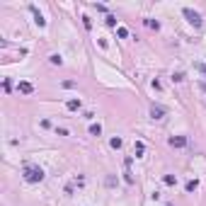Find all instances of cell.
<instances>
[{
	"label": "cell",
	"instance_id": "cell-1",
	"mask_svg": "<svg viewBox=\"0 0 206 206\" xmlns=\"http://www.w3.org/2000/svg\"><path fill=\"white\" fill-rule=\"evenodd\" d=\"M24 179L32 182V184H37V182L44 179V170L37 167V165H27V167H24Z\"/></svg>",
	"mask_w": 206,
	"mask_h": 206
},
{
	"label": "cell",
	"instance_id": "cell-2",
	"mask_svg": "<svg viewBox=\"0 0 206 206\" xmlns=\"http://www.w3.org/2000/svg\"><path fill=\"white\" fill-rule=\"evenodd\" d=\"M182 12H184V17H187L194 27H201V15H199V12H194V10H189V8H184Z\"/></svg>",
	"mask_w": 206,
	"mask_h": 206
},
{
	"label": "cell",
	"instance_id": "cell-3",
	"mask_svg": "<svg viewBox=\"0 0 206 206\" xmlns=\"http://www.w3.org/2000/svg\"><path fill=\"white\" fill-rule=\"evenodd\" d=\"M170 146H172V148H182V146H187V138H184V136H172V138H170Z\"/></svg>",
	"mask_w": 206,
	"mask_h": 206
},
{
	"label": "cell",
	"instance_id": "cell-4",
	"mask_svg": "<svg viewBox=\"0 0 206 206\" xmlns=\"http://www.w3.org/2000/svg\"><path fill=\"white\" fill-rule=\"evenodd\" d=\"M162 114H165V109H162V107H155V104L150 107V116H153V119H162Z\"/></svg>",
	"mask_w": 206,
	"mask_h": 206
},
{
	"label": "cell",
	"instance_id": "cell-5",
	"mask_svg": "<svg viewBox=\"0 0 206 206\" xmlns=\"http://www.w3.org/2000/svg\"><path fill=\"white\" fill-rule=\"evenodd\" d=\"M17 90H19V92H24V95L34 92V87H32V83H19V85H17Z\"/></svg>",
	"mask_w": 206,
	"mask_h": 206
},
{
	"label": "cell",
	"instance_id": "cell-6",
	"mask_svg": "<svg viewBox=\"0 0 206 206\" xmlns=\"http://www.w3.org/2000/svg\"><path fill=\"white\" fill-rule=\"evenodd\" d=\"M68 109H70V112L80 109V100H70V102H68Z\"/></svg>",
	"mask_w": 206,
	"mask_h": 206
},
{
	"label": "cell",
	"instance_id": "cell-7",
	"mask_svg": "<svg viewBox=\"0 0 206 206\" xmlns=\"http://www.w3.org/2000/svg\"><path fill=\"white\" fill-rule=\"evenodd\" d=\"M90 133H92V136H100V133H102V126H100V124H92V126H90Z\"/></svg>",
	"mask_w": 206,
	"mask_h": 206
},
{
	"label": "cell",
	"instance_id": "cell-8",
	"mask_svg": "<svg viewBox=\"0 0 206 206\" xmlns=\"http://www.w3.org/2000/svg\"><path fill=\"white\" fill-rule=\"evenodd\" d=\"M197 189V179H189L187 182V192H194Z\"/></svg>",
	"mask_w": 206,
	"mask_h": 206
},
{
	"label": "cell",
	"instance_id": "cell-9",
	"mask_svg": "<svg viewBox=\"0 0 206 206\" xmlns=\"http://www.w3.org/2000/svg\"><path fill=\"white\" fill-rule=\"evenodd\" d=\"M49 61H51V63H54V66H61V56H58V54H54V56H49Z\"/></svg>",
	"mask_w": 206,
	"mask_h": 206
},
{
	"label": "cell",
	"instance_id": "cell-10",
	"mask_svg": "<svg viewBox=\"0 0 206 206\" xmlns=\"http://www.w3.org/2000/svg\"><path fill=\"white\" fill-rule=\"evenodd\" d=\"M133 150H136V155H143V143H136V146H133Z\"/></svg>",
	"mask_w": 206,
	"mask_h": 206
},
{
	"label": "cell",
	"instance_id": "cell-11",
	"mask_svg": "<svg viewBox=\"0 0 206 206\" xmlns=\"http://www.w3.org/2000/svg\"><path fill=\"white\" fill-rule=\"evenodd\" d=\"M112 148H121V138H112Z\"/></svg>",
	"mask_w": 206,
	"mask_h": 206
},
{
	"label": "cell",
	"instance_id": "cell-12",
	"mask_svg": "<svg viewBox=\"0 0 206 206\" xmlns=\"http://www.w3.org/2000/svg\"><path fill=\"white\" fill-rule=\"evenodd\" d=\"M175 182H177V179L172 177V175H165V184H175Z\"/></svg>",
	"mask_w": 206,
	"mask_h": 206
},
{
	"label": "cell",
	"instance_id": "cell-13",
	"mask_svg": "<svg viewBox=\"0 0 206 206\" xmlns=\"http://www.w3.org/2000/svg\"><path fill=\"white\" fill-rule=\"evenodd\" d=\"M172 80H177V83H182V80H184V75H182V73H175V75H172Z\"/></svg>",
	"mask_w": 206,
	"mask_h": 206
},
{
	"label": "cell",
	"instance_id": "cell-14",
	"mask_svg": "<svg viewBox=\"0 0 206 206\" xmlns=\"http://www.w3.org/2000/svg\"><path fill=\"white\" fill-rule=\"evenodd\" d=\"M197 68H199V70H201V73H206V66H204V63H199Z\"/></svg>",
	"mask_w": 206,
	"mask_h": 206
},
{
	"label": "cell",
	"instance_id": "cell-15",
	"mask_svg": "<svg viewBox=\"0 0 206 206\" xmlns=\"http://www.w3.org/2000/svg\"><path fill=\"white\" fill-rule=\"evenodd\" d=\"M204 92H206V85H204Z\"/></svg>",
	"mask_w": 206,
	"mask_h": 206
}]
</instances>
